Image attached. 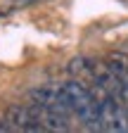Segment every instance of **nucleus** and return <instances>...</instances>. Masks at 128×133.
Segmentation results:
<instances>
[{
	"label": "nucleus",
	"mask_w": 128,
	"mask_h": 133,
	"mask_svg": "<svg viewBox=\"0 0 128 133\" xmlns=\"http://www.w3.org/2000/svg\"><path fill=\"white\" fill-rule=\"evenodd\" d=\"M64 88L69 93L71 107H74V116H78V121H83L88 128H97L102 131V121H100V105L93 97L90 88L86 83H81L78 78H71L69 83H64Z\"/></svg>",
	"instance_id": "1"
},
{
	"label": "nucleus",
	"mask_w": 128,
	"mask_h": 133,
	"mask_svg": "<svg viewBox=\"0 0 128 133\" xmlns=\"http://www.w3.org/2000/svg\"><path fill=\"white\" fill-rule=\"evenodd\" d=\"M5 119L10 121L12 128H17V131H40L33 121V116H31L29 107H22V105H12L5 114Z\"/></svg>",
	"instance_id": "2"
},
{
	"label": "nucleus",
	"mask_w": 128,
	"mask_h": 133,
	"mask_svg": "<svg viewBox=\"0 0 128 133\" xmlns=\"http://www.w3.org/2000/svg\"><path fill=\"white\" fill-rule=\"evenodd\" d=\"M69 74H71V78H78L81 83H86V86L95 83L93 62H88L86 57H74V59L69 62Z\"/></svg>",
	"instance_id": "3"
},
{
	"label": "nucleus",
	"mask_w": 128,
	"mask_h": 133,
	"mask_svg": "<svg viewBox=\"0 0 128 133\" xmlns=\"http://www.w3.org/2000/svg\"><path fill=\"white\" fill-rule=\"evenodd\" d=\"M33 3H40V0H14L12 7H26V5H33Z\"/></svg>",
	"instance_id": "4"
},
{
	"label": "nucleus",
	"mask_w": 128,
	"mask_h": 133,
	"mask_svg": "<svg viewBox=\"0 0 128 133\" xmlns=\"http://www.w3.org/2000/svg\"><path fill=\"white\" fill-rule=\"evenodd\" d=\"M3 14H5V10H3V7H0V17H3Z\"/></svg>",
	"instance_id": "5"
}]
</instances>
